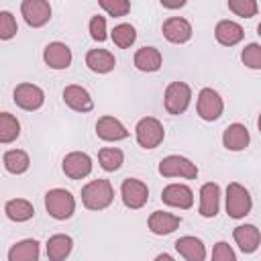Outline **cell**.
I'll list each match as a JSON object with an SVG mask.
<instances>
[{
  "mask_svg": "<svg viewBox=\"0 0 261 261\" xmlns=\"http://www.w3.org/2000/svg\"><path fill=\"white\" fill-rule=\"evenodd\" d=\"M257 126H259V133H261V114H259V118H257Z\"/></svg>",
  "mask_w": 261,
  "mask_h": 261,
  "instance_id": "ab89813d",
  "label": "cell"
},
{
  "mask_svg": "<svg viewBox=\"0 0 261 261\" xmlns=\"http://www.w3.org/2000/svg\"><path fill=\"white\" fill-rule=\"evenodd\" d=\"M20 135V122L16 116H12L10 112H2L0 114V143L8 145L12 141H16Z\"/></svg>",
  "mask_w": 261,
  "mask_h": 261,
  "instance_id": "f1b7e54d",
  "label": "cell"
},
{
  "mask_svg": "<svg viewBox=\"0 0 261 261\" xmlns=\"http://www.w3.org/2000/svg\"><path fill=\"white\" fill-rule=\"evenodd\" d=\"M159 173L163 177H184V179H196L198 167L188 157L181 155H167L159 161Z\"/></svg>",
  "mask_w": 261,
  "mask_h": 261,
  "instance_id": "8992f818",
  "label": "cell"
},
{
  "mask_svg": "<svg viewBox=\"0 0 261 261\" xmlns=\"http://www.w3.org/2000/svg\"><path fill=\"white\" fill-rule=\"evenodd\" d=\"M161 200L167 206H173V208H179V210H188L194 204V192L186 184H169V186L163 188Z\"/></svg>",
  "mask_w": 261,
  "mask_h": 261,
  "instance_id": "7c38bea8",
  "label": "cell"
},
{
  "mask_svg": "<svg viewBox=\"0 0 261 261\" xmlns=\"http://www.w3.org/2000/svg\"><path fill=\"white\" fill-rule=\"evenodd\" d=\"M41 249L35 239H24L8 249V261H39Z\"/></svg>",
  "mask_w": 261,
  "mask_h": 261,
  "instance_id": "4316f807",
  "label": "cell"
},
{
  "mask_svg": "<svg viewBox=\"0 0 261 261\" xmlns=\"http://www.w3.org/2000/svg\"><path fill=\"white\" fill-rule=\"evenodd\" d=\"M100 8L108 12V16H124L130 10V2L126 0H100Z\"/></svg>",
  "mask_w": 261,
  "mask_h": 261,
  "instance_id": "e575fe53",
  "label": "cell"
},
{
  "mask_svg": "<svg viewBox=\"0 0 261 261\" xmlns=\"http://www.w3.org/2000/svg\"><path fill=\"white\" fill-rule=\"evenodd\" d=\"M175 251L186 259V261H204L206 259V247L198 237L186 234L175 241Z\"/></svg>",
  "mask_w": 261,
  "mask_h": 261,
  "instance_id": "44dd1931",
  "label": "cell"
},
{
  "mask_svg": "<svg viewBox=\"0 0 261 261\" xmlns=\"http://www.w3.org/2000/svg\"><path fill=\"white\" fill-rule=\"evenodd\" d=\"M190 100H192V88L186 82H171L165 88L163 104L169 114H173V116L184 114L190 106Z\"/></svg>",
  "mask_w": 261,
  "mask_h": 261,
  "instance_id": "5b68a950",
  "label": "cell"
},
{
  "mask_svg": "<svg viewBox=\"0 0 261 261\" xmlns=\"http://www.w3.org/2000/svg\"><path fill=\"white\" fill-rule=\"evenodd\" d=\"M232 239L243 253H255L261 245V232L255 224H239L232 230Z\"/></svg>",
  "mask_w": 261,
  "mask_h": 261,
  "instance_id": "d6986e66",
  "label": "cell"
},
{
  "mask_svg": "<svg viewBox=\"0 0 261 261\" xmlns=\"http://www.w3.org/2000/svg\"><path fill=\"white\" fill-rule=\"evenodd\" d=\"M90 37L94 39V41H98V43H102V41H106V18L104 16H100V14H96V16H92L90 18Z\"/></svg>",
  "mask_w": 261,
  "mask_h": 261,
  "instance_id": "d590c367",
  "label": "cell"
},
{
  "mask_svg": "<svg viewBox=\"0 0 261 261\" xmlns=\"http://www.w3.org/2000/svg\"><path fill=\"white\" fill-rule=\"evenodd\" d=\"M241 61L249 69H261V45L259 43H249L241 51Z\"/></svg>",
  "mask_w": 261,
  "mask_h": 261,
  "instance_id": "1f68e13d",
  "label": "cell"
},
{
  "mask_svg": "<svg viewBox=\"0 0 261 261\" xmlns=\"http://www.w3.org/2000/svg\"><path fill=\"white\" fill-rule=\"evenodd\" d=\"M163 37L169 41V43H175V45H181V43H188L192 39V24L181 18V16H169L163 27Z\"/></svg>",
  "mask_w": 261,
  "mask_h": 261,
  "instance_id": "4fadbf2b",
  "label": "cell"
},
{
  "mask_svg": "<svg viewBox=\"0 0 261 261\" xmlns=\"http://www.w3.org/2000/svg\"><path fill=\"white\" fill-rule=\"evenodd\" d=\"M73 249V239L69 234H53L49 237L45 251L49 261H65Z\"/></svg>",
  "mask_w": 261,
  "mask_h": 261,
  "instance_id": "cb8c5ba5",
  "label": "cell"
},
{
  "mask_svg": "<svg viewBox=\"0 0 261 261\" xmlns=\"http://www.w3.org/2000/svg\"><path fill=\"white\" fill-rule=\"evenodd\" d=\"M114 200V190L108 179H92L82 188V204L88 210H104L112 204Z\"/></svg>",
  "mask_w": 261,
  "mask_h": 261,
  "instance_id": "6da1fadb",
  "label": "cell"
},
{
  "mask_svg": "<svg viewBox=\"0 0 261 261\" xmlns=\"http://www.w3.org/2000/svg\"><path fill=\"white\" fill-rule=\"evenodd\" d=\"M161 6H163V8H181V6H186V0H179V2H167V0H161Z\"/></svg>",
  "mask_w": 261,
  "mask_h": 261,
  "instance_id": "74e56055",
  "label": "cell"
},
{
  "mask_svg": "<svg viewBox=\"0 0 261 261\" xmlns=\"http://www.w3.org/2000/svg\"><path fill=\"white\" fill-rule=\"evenodd\" d=\"M43 59L51 69H67L71 65V49L61 41H53L45 47Z\"/></svg>",
  "mask_w": 261,
  "mask_h": 261,
  "instance_id": "2e32d148",
  "label": "cell"
},
{
  "mask_svg": "<svg viewBox=\"0 0 261 261\" xmlns=\"http://www.w3.org/2000/svg\"><path fill=\"white\" fill-rule=\"evenodd\" d=\"M2 163H4V169L8 173L20 175V173H24L29 169L31 159H29V153L27 151H22V149H10V151L4 153Z\"/></svg>",
  "mask_w": 261,
  "mask_h": 261,
  "instance_id": "83f0119b",
  "label": "cell"
},
{
  "mask_svg": "<svg viewBox=\"0 0 261 261\" xmlns=\"http://www.w3.org/2000/svg\"><path fill=\"white\" fill-rule=\"evenodd\" d=\"M63 102L75 112H90L94 108V100H92L90 92L84 86H77V84H71V86L63 88Z\"/></svg>",
  "mask_w": 261,
  "mask_h": 261,
  "instance_id": "9a60e30c",
  "label": "cell"
},
{
  "mask_svg": "<svg viewBox=\"0 0 261 261\" xmlns=\"http://www.w3.org/2000/svg\"><path fill=\"white\" fill-rule=\"evenodd\" d=\"M12 100H14V104H16L18 108L33 112V110H39V108L43 106V102H45V92H43L39 86H35V84L22 82V84H18V86L14 88Z\"/></svg>",
  "mask_w": 261,
  "mask_h": 261,
  "instance_id": "9c48e42d",
  "label": "cell"
},
{
  "mask_svg": "<svg viewBox=\"0 0 261 261\" xmlns=\"http://www.w3.org/2000/svg\"><path fill=\"white\" fill-rule=\"evenodd\" d=\"M181 224V218L177 214H171V212H165V210H155L151 212L149 220H147V226L153 234H171L177 226Z\"/></svg>",
  "mask_w": 261,
  "mask_h": 261,
  "instance_id": "ac0fdd59",
  "label": "cell"
},
{
  "mask_svg": "<svg viewBox=\"0 0 261 261\" xmlns=\"http://www.w3.org/2000/svg\"><path fill=\"white\" fill-rule=\"evenodd\" d=\"M226 214L230 218H245L251 208H253V200H251V194L245 186H241L239 181H230L226 186Z\"/></svg>",
  "mask_w": 261,
  "mask_h": 261,
  "instance_id": "3957f363",
  "label": "cell"
},
{
  "mask_svg": "<svg viewBox=\"0 0 261 261\" xmlns=\"http://www.w3.org/2000/svg\"><path fill=\"white\" fill-rule=\"evenodd\" d=\"M45 208L55 220H67L75 212V198L63 188H53L45 194Z\"/></svg>",
  "mask_w": 261,
  "mask_h": 261,
  "instance_id": "7a4b0ae2",
  "label": "cell"
},
{
  "mask_svg": "<svg viewBox=\"0 0 261 261\" xmlns=\"http://www.w3.org/2000/svg\"><path fill=\"white\" fill-rule=\"evenodd\" d=\"M20 14L29 27L39 29V27L47 24L51 18V4L47 0H22Z\"/></svg>",
  "mask_w": 261,
  "mask_h": 261,
  "instance_id": "30bf717a",
  "label": "cell"
},
{
  "mask_svg": "<svg viewBox=\"0 0 261 261\" xmlns=\"http://www.w3.org/2000/svg\"><path fill=\"white\" fill-rule=\"evenodd\" d=\"M210 261H237V255L232 247L226 241H218L212 249V259Z\"/></svg>",
  "mask_w": 261,
  "mask_h": 261,
  "instance_id": "8d00e7d4",
  "label": "cell"
},
{
  "mask_svg": "<svg viewBox=\"0 0 261 261\" xmlns=\"http://www.w3.org/2000/svg\"><path fill=\"white\" fill-rule=\"evenodd\" d=\"M228 10L234 12L237 16H243V18H251L257 14L259 6L255 0H228Z\"/></svg>",
  "mask_w": 261,
  "mask_h": 261,
  "instance_id": "d6a6232c",
  "label": "cell"
},
{
  "mask_svg": "<svg viewBox=\"0 0 261 261\" xmlns=\"http://www.w3.org/2000/svg\"><path fill=\"white\" fill-rule=\"evenodd\" d=\"M135 137H137V143L143 149H155V147H159L163 143L165 128H163V124L155 116H145V118H141L137 122Z\"/></svg>",
  "mask_w": 261,
  "mask_h": 261,
  "instance_id": "277c9868",
  "label": "cell"
},
{
  "mask_svg": "<svg viewBox=\"0 0 261 261\" xmlns=\"http://www.w3.org/2000/svg\"><path fill=\"white\" fill-rule=\"evenodd\" d=\"M249 141H251V135H249L247 126L241 122L228 124L222 133V145L228 151H243L249 147Z\"/></svg>",
  "mask_w": 261,
  "mask_h": 261,
  "instance_id": "ffe728a7",
  "label": "cell"
},
{
  "mask_svg": "<svg viewBox=\"0 0 261 261\" xmlns=\"http://www.w3.org/2000/svg\"><path fill=\"white\" fill-rule=\"evenodd\" d=\"M18 27H16V18L8 12V10H0V39L8 41L16 35Z\"/></svg>",
  "mask_w": 261,
  "mask_h": 261,
  "instance_id": "836d02e7",
  "label": "cell"
},
{
  "mask_svg": "<svg viewBox=\"0 0 261 261\" xmlns=\"http://www.w3.org/2000/svg\"><path fill=\"white\" fill-rule=\"evenodd\" d=\"M120 198H122V204L130 210H139L147 204L149 200V188L145 181L137 179V177H126L122 184H120Z\"/></svg>",
  "mask_w": 261,
  "mask_h": 261,
  "instance_id": "ba28073f",
  "label": "cell"
},
{
  "mask_svg": "<svg viewBox=\"0 0 261 261\" xmlns=\"http://www.w3.org/2000/svg\"><path fill=\"white\" fill-rule=\"evenodd\" d=\"M214 37H216V41H218L220 45H224V47H234L237 43L243 41L245 31H243V27H241L239 22H234V20H220V22L216 24V29H214Z\"/></svg>",
  "mask_w": 261,
  "mask_h": 261,
  "instance_id": "7402d4cb",
  "label": "cell"
},
{
  "mask_svg": "<svg viewBox=\"0 0 261 261\" xmlns=\"http://www.w3.org/2000/svg\"><path fill=\"white\" fill-rule=\"evenodd\" d=\"M61 169L69 179H82L92 173V157L84 151H71L63 157Z\"/></svg>",
  "mask_w": 261,
  "mask_h": 261,
  "instance_id": "8fae6325",
  "label": "cell"
},
{
  "mask_svg": "<svg viewBox=\"0 0 261 261\" xmlns=\"http://www.w3.org/2000/svg\"><path fill=\"white\" fill-rule=\"evenodd\" d=\"M96 135L102 139V141H108V143H114V141H122L128 137V130L126 126L114 118V116H100L98 122H96Z\"/></svg>",
  "mask_w": 261,
  "mask_h": 261,
  "instance_id": "e0dca14e",
  "label": "cell"
},
{
  "mask_svg": "<svg viewBox=\"0 0 261 261\" xmlns=\"http://www.w3.org/2000/svg\"><path fill=\"white\" fill-rule=\"evenodd\" d=\"M220 210V188L214 181H208L200 188V216L204 218H214Z\"/></svg>",
  "mask_w": 261,
  "mask_h": 261,
  "instance_id": "5bb4252c",
  "label": "cell"
},
{
  "mask_svg": "<svg viewBox=\"0 0 261 261\" xmlns=\"http://www.w3.org/2000/svg\"><path fill=\"white\" fill-rule=\"evenodd\" d=\"M257 35L261 37V22H259V27H257Z\"/></svg>",
  "mask_w": 261,
  "mask_h": 261,
  "instance_id": "60d3db41",
  "label": "cell"
},
{
  "mask_svg": "<svg viewBox=\"0 0 261 261\" xmlns=\"http://www.w3.org/2000/svg\"><path fill=\"white\" fill-rule=\"evenodd\" d=\"M4 214L12 222H27L35 216V206L24 198H12L4 204Z\"/></svg>",
  "mask_w": 261,
  "mask_h": 261,
  "instance_id": "484cf974",
  "label": "cell"
},
{
  "mask_svg": "<svg viewBox=\"0 0 261 261\" xmlns=\"http://www.w3.org/2000/svg\"><path fill=\"white\" fill-rule=\"evenodd\" d=\"M86 65L94 73H108L114 69L116 59L108 49H90L86 53Z\"/></svg>",
  "mask_w": 261,
  "mask_h": 261,
  "instance_id": "603a6c76",
  "label": "cell"
},
{
  "mask_svg": "<svg viewBox=\"0 0 261 261\" xmlns=\"http://www.w3.org/2000/svg\"><path fill=\"white\" fill-rule=\"evenodd\" d=\"M110 39H112V43H114L116 47H120V49H128V47L137 41V31H135L133 24H128V22H120V24H116V27L112 29Z\"/></svg>",
  "mask_w": 261,
  "mask_h": 261,
  "instance_id": "4dcf8cb0",
  "label": "cell"
},
{
  "mask_svg": "<svg viewBox=\"0 0 261 261\" xmlns=\"http://www.w3.org/2000/svg\"><path fill=\"white\" fill-rule=\"evenodd\" d=\"M135 67L139 71H157L163 63V57H161V51L157 47H141L137 53H135Z\"/></svg>",
  "mask_w": 261,
  "mask_h": 261,
  "instance_id": "d4e9b609",
  "label": "cell"
},
{
  "mask_svg": "<svg viewBox=\"0 0 261 261\" xmlns=\"http://www.w3.org/2000/svg\"><path fill=\"white\" fill-rule=\"evenodd\" d=\"M196 110H198V116L202 120H218L222 116V110H224V102L220 98V94L212 88H202L200 94H198V104H196Z\"/></svg>",
  "mask_w": 261,
  "mask_h": 261,
  "instance_id": "52a82bcc",
  "label": "cell"
},
{
  "mask_svg": "<svg viewBox=\"0 0 261 261\" xmlns=\"http://www.w3.org/2000/svg\"><path fill=\"white\" fill-rule=\"evenodd\" d=\"M98 161L104 171H116L124 163V153L116 147H102L98 151Z\"/></svg>",
  "mask_w": 261,
  "mask_h": 261,
  "instance_id": "f546056e",
  "label": "cell"
},
{
  "mask_svg": "<svg viewBox=\"0 0 261 261\" xmlns=\"http://www.w3.org/2000/svg\"><path fill=\"white\" fill-rule=\"evenodd\" d=\"M153 261H175V259H173L171 255H167V253H159V255H157Z\"/></svg>",
  "mask_w": 261,
  "mask_h": 261,
  "instance_id": "f35d334b",
  "label": "cell"
}]
</instances>
